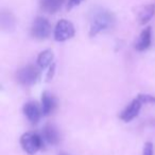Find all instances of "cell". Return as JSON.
Masks as SVG:
<instances>
[{"label": "cell", "mask_w": 155, "mask_h": 155, "mask_svg": "<svg viewBox=\"0 0 155 155\" xmlns=\"http://www.w3.org/2000/svg\"><path fill=\"white\" fill-rule=\"evenodd\" d=\"M0 25L1 30L4 32H12L14 31L16 27V19L14 15L8 10H3L0 15Z\"/></svg>", "instance_id": "8fae6325"}, {"label": "cell", "mask_w": 155, "mask_h": 155, "mask_svg": "<svg viewBox=\"0 0 155 155\" xmlns=\"http://www.w3.org/2000/svg\"><path fill=\"white\" fill-rule=\"evenodd\" d=\"M137 98H139L143 104H155V96L150 95V94H139L137 96Z\"/></svg>", "instance_id": "9a60e30c"}, {"label": "cell", "mask_w": 155, "mask_h": 155, "mask_svg": "<svg viewBox=\"0 0 155 155\" xmlns=\"http://www.w3.org/2000/svg\"><path fill=\"white\" fill-rule=\"evenodd\" d=\"M16 79L23 86H33L41 79V71L36 65L28 64L17 71Z\"/></svg>", "instance_id": "7a4b0ae2"}, {"label": "cell", "mask_w": 155, "mask_h": 155, "mask_svg": "<svg viewBox=\"0 0 155 155\" xmlns=\"http://www.w3.org/2000/svg\"><path fill=\"white\" fill-rule=\"evenodd\" d=\"M82 1H83V0H69L68 4H67V8H68V10H70V8H75V6L79 5V4H80Z\"/></svg>", "instance_id": "ac0fdd59"}, {"label": "cell", "mask_w": 155, "mask_h": 155, "mask_svg": "<svg viewBox=\"0 0 155 155\" xmlns=\"http://www.w3.org/2000/svg\"><path fill=\"white\" fill-rule=\"evenodd\" d=\"M53 52L51 50H45L41 52L37 56V65L41 69H46L47 67H50L53 61Z\"/></svg>", "instance_id": "5bb4252c"}, {"label": "cell", "mask_w": 155, "mask_h": 155, "mask_svg": "<svg viewBox=\"0 0 155 155\" xmlns=\"http://www.w3.org/2000/svg\"><path fill=\"white\" fill-rule=\"evenodd\" d=\"M20 146L23 150L29 155H34L43 147V138L41 135L33 132H27L21 135Z\"/></svg>", "instance_id": "3957f363"}, {"label": "cell", "mask_w": 155, "mask_h": 155, "mask_svg": "<svg viewBox=\"0 0 155 155\" xmlns=\"http://www.w3.org/2000/svg\"><path fill=\"white\" fill-rule=\"evenodd\" d=\"M60 155H68V154H65V153H62V154H60Z\"/></svg>", "instance_id": "d6986e66"}, {"label": "cell", "mask_w": 155, "mask_h": 155, "mask_svg": "<svg viewBox=\"0 0 155 155\" xmlns=\"http://www.w3.org/2000/svg\"><path fill=\"white\" fill-rule=\"evenodd\" d=\"M155 12V5L152 3L147 4V5L143 6L140 8L138 13V22L139 25H146L152 19V17L154 16Z\"/></svg>", "instance_id": "4fadbf2b"}, {"label": "cell", "mask_w": 155, "mask_h": 155, "mask_svg": "<svg viewBox=\"0 0 155 155\" xmlns=\"http://www.w3.org/2000/svg\"><path fill=\"white\" fill-rule=\"evenodd\" d=\"M116 22L114 13L105 8L98 6L89 13V36L93 37L99 33L112 29Z\"/></svg>", "instance_id": "6da1fadb"}, {"label": "cell", "mask_w": 155, "mask_h": 155, "mask_svg": "<svg viewBox=\"0 0 155 155\" xmlns=\"http://www.w3.org/2000/svg\"><path fill=\"white\" fill-rule=\"evenodd\" d=\"M64 0H39L41 8L46 13L54 14L62 8Z\"/></svg>", "instance_id": "7c38bea8"}, {"label": "cell", "mask_w": 155, "mask_h": 155, "mask_svg": "<svg viewBox=\"0 0 155 155\" xmlns=\"http://www.w3.org/2000/svg\"><path fill=\"white\" fill-rule=\"evenodd\" d=\"M76 35L73 25L67 19H61L54 28V39L58 42H63L71 39Z\"/></svg>", "instance_id": "5b68a950"}, {"label": "cell", "mask_w": 155, "mask_h": 155, "mask_svg": "<svg viewBox=\"0 0 155 155\" xmlns=\"http://www.w3.org/2000/svg\"><path fill=\"white\" fill-rule=\"evenodd\" d=\"M23 114L28 118V120L32 124H37L43 115L41 107L36 101H28L23 106Z\"/></svg>", "instance_id": "52a82bcc"}, {"label": "cell", "mask_w": 155, "mask_h": 155, "mask_svg": "<svg viewBox=\"0 0 155 155\" xmlns=\"http://www.w3.org/2000/svg\"><path fill=\"white\" fill-rule=\"evenodd\" d=\"M41 138L49 145H56L60 141V133L58 129L51 124H47L41 130Z\"/></svg>", "instance_id": "9c48e42d"}, {"label": "cell", "mask_w": 155, "mask_h": 155, "mask_svg": "<svg viewBox=\"0 0 155 155\" xmlns=\"http://www.w3.org/2000/svg\"><path fill=\"white\" fill-rule=\"evenodd\" d=\"M41 111H43V115H45V116L51 114L54 111V109H55L56 107L55 98L53 97V95L51 93L48 92V91H45V92L41 94Z\"/></svg>", "instance_id": "30bf717a"}, {"label": "cell", "mask_w": 155, "mask_h": 155, "mask_svg": "<svg viewBox=\"0 0 155 155\" xmlns=\"http://www.w3.org/2000/svg\"><path fill=\"white\" fill-rule=\"evenodd\" d=\"M143 155H154V145L150 141H147L143 146Z\"/></svg>", "instance_id": "2e32d148"}, {"label": "cell", "mask_w": 155, "mask_h": 155, "mask_svg": "<svg viewBox=\"0 0 155 155\" xmlns=\"http://www.w3.org/2000/svg\"><path fill=\"white\" fill-rule=\"evenodd\" d=\"M51 23L45 17H36L31 27V35L37 40H45L51 34Z\"/></svg>", "instance_id": "277c9868"}, {"label": "cell", "mask_w": 155, "mask_h": 155, "mask_svg": "<svg viewBox=\"0 0 155 155\" xmlns=\"http://www.w3.org/2000/svg\"><path fill=\"white\" fill-rule=\"evenodd\" d=\"M54 72H55V63H52L49 67V71H48V74H47V79H46L47 81H50V80L53 78Z\"/></svg>", "instance_id": "e0dca14e"}, {"label": "cell", "mask_w": 155, "mask_h": 155, "mask_svg": "<svg viewBox=\"0 0 155 155\" xmlns=\"http://www.w3.org/2000/svg\"><path fill=\"white\" fill-rule=\"evenodd\" d=\"M152 43V29L151 27H147L141 31L138 37V40L135 43V50L139 52H143L151 47Z\"/></svg>", "instance_id": "ba28073f"}, {"label": "cell", "mask_w": 155, "mask_h": 155, "mask_svg": "<svg viewBox=\"0 0 155 155\" xmlns=\"http://www.w3.org/2000/svg\"><path fill=\"white\" fill-rule=\"evenodd\" d=\"M141 106H143V102L139 100V98H135L132 101L130 102L128 107L120 113L119 118L121 119L124 123H129V121H132L135 117L138 116L139 112H140Z\"/></svg>", "instance_id": "8992f818"}]
</instances>
